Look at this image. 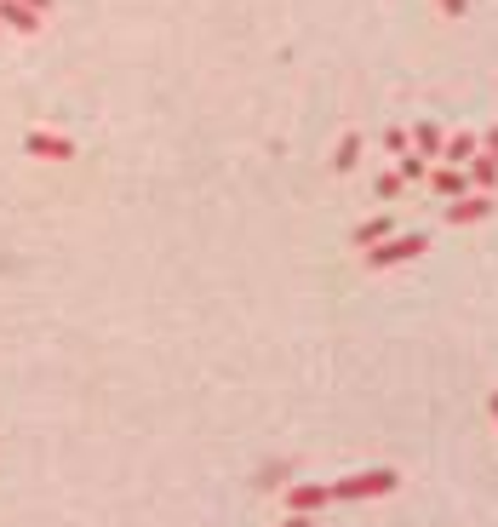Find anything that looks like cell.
Listing matches in <instances>:
<instances>
[{
  "label": "cell",
  "mask_w": 498,
  "mask_h": 527,
  "mask_svg": "<svg viewBox=\"0 0 498 527\" xmlns=\"http://www.w3.org/2000/svg\"><path fill=\"white\" fill-rule=\"evenodd\" d=\"M396 487H401V470H361V476L333 482V499H384Z\"/></svg>",
  "instance_id": "cell-1"
},
{
  "label": "cell",
  "mask_w": 498,
  "mask_h": 527,
  "mask_svg": "<svg viewBox=\"0 0 498 527\" xmlns=\"http://www.w3.org/2000/svg\"><path fill=\"white\" fill-rule=\"evenodd\" d=\"M424 253V236H384L367 246V270H396V264H407Z\"/></svg>",
  "instance_id": "cell-2"
},
{
  "label": "cell",
  "mask_w": 498,
  "mask_h": 527,
  "mask_svg": "<svg viewBox=\"0 0 498 527\" xmlns=\"http://www.w3.org/2000/svg\"><path fill=\"white\" fill-rule=\"evenodd\" d=\"M493 207H498L493 195H453L447 201V224H481V219H493Z\"/></svg>",
  "instance_id": "cell-3"
},
{
  "label": "cell",
  "mask_w": 498,
  "mask_h": 527,
  "mask_svg": "<svg viewBox=\"0 0 498 527\" xmlns=\"http://www.w3.org/2000/svg\"><path fill=\"white\" fill-rule=\"evenodd\" d=\"M333 505V487L326 482H292L287 487V510H304V516H316V510Z\"/></svg>",
  "instance_id": "cell-4"
},
{
  "label": "cell",
  "mask_w": 498,
  "mask_h": 527,
  "mask_svg": "<svg viewBox=\"0 0 498 527\" xmlns=\"http://www.w3.org/2000/svg\"><path fill=\"white\" fill-rule=\"evenodd\" d=\"M464 178H470V183H481V190H498V161H493V155H470V161H464Z\"/></svg>",
  "instance_id": "cell-5"
},
{
  "label": "cell",
  "mask_w": 498,
  "mask_h": 527,
  "mask_svg": "<svg viewBox=\"0 0 498 527\" xmlns=\"http://www.w3.org/2000/svg\"><path fill=\"white\" fill-rule=\"evenodd\" d=\"M407 144H418V155H424V161H430V155H441V144H447V132L435 127V121H418V127L407 132Z\"/></svg>",
  "instance_id": "cell-6"
},
{
  "label": "cell",
  "mask_w": 498,
  "mask_h": 527,
  "mask_svg": "<svg viewBox=\"0 0 498 527\" xmlns=\"http://www.w3.org/2000/svg\"><path fill=\"white\" fill-rule=\"evenodd\" d=\"M476 149H481V138H476V132H453V138L441 144V161H447V166H464Z\"/></svg>",
  "instance_id": "cell-7"
},
{
  "label": "cell",
  "mask_w": 498,
  "mask_h": 527,
  "mask_svg": "<svg viewBox=\"0 0 498 527\" xmlns=\"http://www.w3.org/2000/svg\"><path fill=\"white\" fill-rule=\"evenodd\" d=\"M384 236H396V219H367V224H355V246H361V253H367V246L372 241H384Z\"/></svg>",
  "instance_id": "cell-8"
},
{
  "label": "cell",
  "mask_w": 498,
  "mask_h": 527,
  "mask_svg": "<svg viewBox=\"0 0 498 527\" xmlns=\"http://www.w3.org/2000/svg\"><path fill=\"white\" fill-rule=\"evenodd\" d=\"M396 178H401V183H424V178H430V161L407 149V155H401V166H396Z\"/></svg>",
  "instance_id": "cell-9"
},
{
  "label": "cell",
  "mask_w": 498,
  "mask_h": 527,
  "mask_svg": "<svg viewBox=\"0 0 498 527\" xmlns=\"http://www.w3.org/2000/svg\"><path fill=\"white\" fill-rule=\"evenodd\" d=\"M430 183L441 195H464V183H470V178H464V166H441V173H430Z\"/></svg>",
  "instance_id": "cell-10"
},
{
  "label": "cell",
  "mask_w": 498,
  "mask_h": 527,
  "mask_svg": "<svg viewBox=\"0 0 498 527\" xmlns=\"http://www.w3.org/2000/svg\"><path fill=\"white\" fill-rule=\"evenodd\" d=\"M361 149H367V144H361V132H350L344 144H338V155H333V166H338V173H350V166L361 161Z\"/></svg>",
  "instance_id": "cell-11"
},
{
  "label": "cell",
  "mask_w": 498,
  "mask_h": 527,
  "mask_svg": "<svg viewBox=\"0 0 498 527\" xmlns=\"http://www.w3.org/2000/svg\"><path fill=\"white\" fill-rule=\"evenodd\" d=\"M384 149H390V155H407V127H390V132H384Z\"/></svg>",
  "instance_id": "cell-12"
},
{
  "label": "cell",
  "mask_w": 498,
  "mask_h": 527,
  "mask_svg": "<svg viewBox=\"0 0 498 527\" xmlns=\"http://www.w3.org/2000/svg\"><path fill=\"white\" fill-rule=\"evenodd\" d=\"M35 149H40V155H69V144H64V138H46V132L35 138Z\"/></svg>",
  "instance_id": "cell-13"
},
{
  "label": "cell",
  "mask_w": 498,
  "mask_h": 527,
  "mask_svg": "<svg viewBox=\"0 0 498 527\" xmlns=\"http://www.w3.org/2000/svg\"><path fill=\"white\" fill-rule=\"evenodd\" d=\"M401 190H407V183H401V178H396V173H384V178H378V195H390V201H396V195H401Z\"/></svg>",
  "instance_id": "cell-14"
},
{
  "label": "cell",
  "mask_w": 498,
  "mask_h": 527,
  "mask_svg": "<svg viewBox=\"0 0 498 527\" xmlns=\"http://www.w3.org/2000/svg\"><path fill=\"white\" fill-rule=\"evenodd\" d=\"M435 6H441L447 18H464V12H470V6H464V0H435Z\"/></svg>",
  "instance_id": "cell-15"
},
{
  "label": "cell",
  "mask_w": 498,
  "mask_h": 527,
  "mask_svg": "<svg viewBox=\"0 0 498 527\" xmlns=\"http://www.w3.org/2000/svg\"><path fill=\"white\" fill-rule=\"evenodd\" d=\"M281 527H316V516H304V510H292V516H287Z\"/></svg>",
  "instance_id": "cell-16"
},
{
  "label": "cell",
  "mask_w": 498,
  "mask_h": 527,
  "mask_svg": "<svg viewBox=\"0 0 498 527\" xmlns=\"http://www.w3.org/2000/svg\"><path fill=\"white\" fill-rule=\"evenodd\" d=\"M481 149H487V155H493V161H498V127H493L487 138H481Z\"/></svg>",
  "instance_id": "cell-17"
},
{
  "label": "cell",
  "mask_w": 498,
  "mask_h": 527,
  "mask_svg": "<svg viewBox=\"0 0 498 527\" xmlns=\"http://www.w3.org/2000/svg\"><path fill=\"white\" fill-rule=\"evenodd\" d=\"M487 407H493V424H498V390H493V396H487Z\"/></svg>",
  "instance_id": "cell-18"
}]
</instances>
